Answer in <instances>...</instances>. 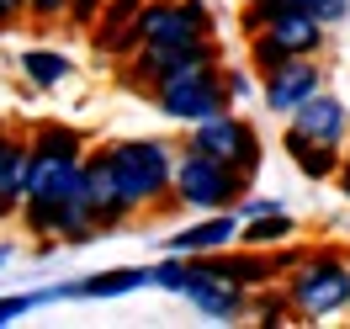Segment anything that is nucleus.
I'll use <instances>...</instances> for the list:
<instances>
[{
  "label": "nucleus",
  "instance_id": "1",
  "mask_svg": "<svg viewBox=\"0 0 350 329\" xmlns=\"http://www.w3.org/2000/svg\"><path fill=\"white\" fill-rule=\"evenodd\" d=\"M85 186V154H59V149H32L27 165V197H22V223L32 234H53L64 202Z\"/></svg>",
  "mask_w": 350,
  "mask_h": 329
},
{
  "label": "nucleus",
  "instance_id": "2",
  "mask_svg": "<svg viewBox=\"0 0 350 329\" xmlns=\"http://www.w3.org/2000/svg\"><path fill=\"white\" fill-rule=\"evenodd\" d=\"M107 159H111V170H117V181H122V192L133 197V207L144 213V207H159V202L170 197L180 149L165 144V138H111Z\"/></svg>",
  "mask_w": 350,
  "mask_h": 329
},
{
  "label": "nucleus",
  "instance_id": "3",
  "mask_svg": "<svg viewBox=\"0 0 350 329\" xmlns=\"http://www.w3.org/2000/svg\"><path fill=\"white\" fill-rule=\"evenodd\" d=\"M149 101H154L159 117H170V122H180V128L228 111V85H223L218 53H213V59H197V64H186V69H175L170 80H159V85L149 90Z\"/></svg>",
  "mask_w": 350,
  "mask_h": 329
},
{
  "label": "nucleus",
  "instance_id": "4",
  "mask_svg": "<svg viewBox=\"0 0 350 329\" xmlns=\"http://www.w3.org/2000/svg\"><path fill=\"white\" fill-rule=\"evenodd\" d=\"M244 192H250V176H244V170H234V165H223V159H213V154L180 144L170 202L191 207V213H223V207H239Z\"/></svg>",
  "mask_w": 350,
  "mask_h": 329
},
{
  "label": "nucleus",
  "instance_id": "5",
  "mask_svg": "<svg viewBox=\"0 0 350 329\" xmlns=\"http://www.w3.org/2000/svg\"><path fill=\"white\" fill-rule=\"evenodd\" d=\"M286 292L303 319H334L350 308V255L313 250L286 271Z\"/></svg>",
  "mask_w": 350,
  "mask_h": 329
},
{
  "label": "nucleus",
  "instance_id": "6",
  "mask_svg": "<svg viewBox=\"0 0 350 329\" xmlns=\"http://www.w3.org/2000/svg\"><path fill=\"white\" fill-rule=\"evenodd\" d=\"M186 149L213 154L223 165L244 170L250 181L260 176V133H255V122H250L244 111H234V107L218 111V117H207V122H191V128H186Z\"/></svg>",
  "mask_w": 350,
  "mask_h": 329
},
{
  "label": "nucleus",
  "instance_id": "7",
  "mask_svg": "<svg viewBox=\"0 0 350 329\" xmlns=\"http://www.w3.org/2000/svg\"><path fill=\"white\" fill-rule=\"evenodd\" d=\"M186 303L197 308L207 324H234V319L250 313V287L228 282V276H218V271H207V265L191 255V287H186Z\"/></svg>",
  "mask_w": 350,
  "mask_h": 329
},
{
  "label": "nucleus",
  "instance_id": "8",
  "mask_svg": "<svg viewBox=\"0 0 350 329\" xmlns=\"http://www.w3.org/2000/svg\"><path fill=\"white\" fill-rule=\"evenodd\" d=\"M313 90H324V64H313L303 53H292L282 69L260 75V107L276 111V117H292Z\"/></svg>",
  "mask_w": 350,
  "mask_h": 329
},
{
  "label": "nucleus",
  "instance_id": "9",
  "mask_svg": "<svg viewBox=\"0 0 350 329\" xmlns=\"http://www.w3.org/2000/svg\"><path fill=\"white\" fill-rule=\"evenodd\" d=\"M244 234L239 207H223V213H202L197 223L165 234V255H218V250H234Z\"/></svg>",
  "mask_w": 350,
  "mask_h": 329
},
{
  "label": "nucleus",
  "instance_id": "10",
  "mask_svg": "<svg viewBox=\"0 0 350 329\" xmlns=\"http://www.w3.org/2000/svg\"><path fill=\"white\" fill-rule=\"evenodd\" d=\"M85 197H90V213H96V223H101V228H122V223L138 213V207H133V197L122 192L117 170H111L107 144L85 154Z\"/></svg>",
  "mask_w": 350,
  "mask_h": 329
},
{
  "label": "nucleus",
  "instance_id": "11",
  "mask_svg": "<svg viewBox=\"0 0 350 329\" xmlns=\"http://www.w3.org/2000/svg\"><path fill=\"white\" fill-rule=\"evenodd\" d=\"M154 271L144 265H111V271H96V276H80V282H59L48 287V303H107V298H128L138 287H149Z\"/></svg>",
  "mask_w": 350,
  "mask_h": 329
},
{
  "label": "nucleus",
  "instance_id": "12",
  "mask_svg": "<svg viewBox=\"0 0 350 329\" xmlns=\"http://www.w3.org/2000/svg\"><path fill=\"white\" fill-rule=\"evenodd\" d=\"M286 122L303 128L308 138H319V144H334V149L350 144V107H345V96H334V90H313Z\"/></svg>",
  "mask_w": 350,
  "mask_h": 329
},
{
  "label": "nucleus",
  "instance_id": "13",
  "mask_svg": "<svg viewBox=\"0 0 350 329\" xmlns=\"http://www.w3.org/2000/svg\"><path fill=\"white\" fill-rule=\"evenodd\" d=\"M138 11H144V0H107L101 5V16L90 27V43L101 59H128L144 48L138 43Z\"/></svg>",
  "mask_w": 350,
  "mask_h": 329
},
{
  "label": "nucleus",
  "instance_id": "14",
  "mask_svg": "<svg viewBox=\"0 0 350 329\" xmlns=\"http://www.w3.org/2000/svg\"><path fill=\"white\" fill-rule=\"evenodd\" d=\"M282 149H286V159L297 165V176H303V181H334V176H340V165H345V149L319 144V138H308V133L292 128V122H286V133H282Z\"/></svg>",
  "mask_w": 350,
  "mask_h": 329
},
{
  "label": "nucleus",
  "instance_id": "15",
  "mask_svg": "<svg viewBox=\"0 0 350 329\" xmlns=\"http://www.w3.org/2000/svg\"><path fill=\"white\" fill-rule=\"evenodd\" d=\"M27 165H32V138L5 133V138H0V223L11 218V213H22V197H27Z\"/></svg>",
  "mask_w": 350,
  "mask_h": 329
},
{
  "label": "nucleus",
  "instance_id": "16",
  "mask_svg": "<svg viewBox=\"0 0 350 329\" xmlns=\"http://www.w3.org/2000/svg\"><path fill=\"white\" fill-rule=\"evenodd\" d=\"M276 43L286 48V53H303V59H319L324 53V43H329V27L313 16V11H297V5H286L276 22L265 27Z\"/></svg>",
  "mask_w": 350,
  "mask_h": 329
},
{
  "label": "nucleus",
  "instance_id": "17",
  "mask_svg": "<svg viewBox=\"0 0 350 329\" xmlns=\"http://www.w3.org/2000/svg\"><path fill=\"white\" fill-rule=\"evenodd\" d=\"M16 64H22V80L32 90H59L64 80H75V59L64 48H27Z\"/></svg>",
  "mask_w": 350,
  "mask_h": 329
},
{
  "label": "nucleus",
  "instance_id": "18",
  "mask_svg": "<svg viewBox=\"0 0 350 329\" xmlns=\"http://www.w3.org/2000/svg\"><path fill=\"white\" fill-rule=\"evenodd\" d=\"M292 234H297V218H292V213H265V218H244L239 244H250V250H276V244H292Z\"/></svg>",
  "mask_w": 350,
  "mask_h": 329
},
{
  "label": "nucleus",
  "instance_id": "19",
  "mask_svg": "<svg viewBox=\"0 0 350 329\" xmlns=\"http://www.w3.org/2000/svg\"><path fill=\"white\" fill-rule=\"evenodd\" d=\"M223 85H228V107L234 111L260 101V75H255V64H223Z\"/></svg>",
  "mask_w": 350,
  "mask_h": 329
},
{
  "label": "nucleus",
  "instance_id": "20",
  "mask_svg": "<svg viewBox=\"0 0 350 329\" xmlns=\"http://www.w3.org/2000/svg\"><path fill=\"white\" fill-rule=\"evenodd\" d=\"M149 271H154L149 287L170 292V298H186V287H191V255H165V261L149 265Z\"/></svg>",
  "mask_w": 350,
  "mask_h": 329
},
{
  "label": "nucleus",
  "instance_id": "21",
  "mask_svg": "<svg viewBox=\"0 0 350 329\" xmlns=\"http://www.w3.org/2000/svg\"><path fill=\"white\" fill-rule=\"evenodd\" d=\"M286 59H292V53H286L271 32H255V38H250V64H255V75H271V69H282Z\"/></svg>",
  "mask_w": 350,
  "mask_h": 329
},
{
  "label": "nucleus",
  "instance_id": "22",
  "mask_svg": "<svg viewBox=\"0 0 350 329\" xmlns=\"http://www.w3.org/2000/svg\"><path fill=\"white\" fill-rule=\"evenodd\" d=\"M38 308H48V287H38V292H11V298H0V329L16 324V319H27V313H38Z\"/></svg>",
  "mask_w": 350,
  "mask_h": 329
},
{
  "label": "nucleus",
  "instance_id": "23",
  "mask_svg": "<svg viewBox=\"0 0 350 329\" xmlns=\"http://www.w3.org/2000/svg\"><path fill=\"white\" fill-rule=\"evenodd\" d=\"M286 313H292V292H271V298H250V319H260V324H286Z\"/></svg>",
  "mask_w": 350,
  "mask_h": 329
},
{
  "label": "nucleus",
  "instance_id": "24",
  "mask_svg": "<svg viewBox=\"0 0 350 329\" xmlns=\"http://www.w3.org/2000/svg\"><path fill=\"white\" fill-rule=\"evenodd\" d=\"M286 5H297V11H313L324 27H340L350 22V0H286Z\"/></svg>",
  "mask_w": 350,
  "mask_h": 329
},
{
  "label": "nucleus",
  "instance_id": "25",
  "mask_svg": "<svg viewBox=\"0 0 350 329\" xmlns=\"http://www.w3.org/2000/svg\"><path fill=\"white\" fill-rule=\"evenodd\" d=\"M101 5H107V0H69V16H64V27H75V32H80V27H96Z\"/></svg>",
  "mask_w": 350,
  "mask_h": 329
},
{
  "label": "nucleus",
  "instance_id": "26",
  "mask_svg": "<svg viewBox=\"0 0 350 329\" xmlns=\"http://www.w3.org/2000/svg\"><path fill=\"white\" fill-rule=\"evenodd\" d=\"M265 213H286V202L282 197H250V192L239 197V218H265Z\"/></svg>",
  "mask_w": 350,
  "mask_h": 329
},
{
  "label": "nucleus",
  "instance_id": "27",
  "mask_svg": "<svg viewBox=\"0 0 350 329\" xmlns=\"http://www.w3.org/2000/svg\"><path fill=\"white\" fill-rule=\"evenodd\" d=\"M27 16H32V22H64L69 0H27Z\"/></svg>",
  "mask_w": 350,
  "mask_h": 329
},
{
  "label": "nucleus",
  "instance_id": "28",
  "mask_svg": "<svg viewBox=\"0 0 350 329\" xmlns=\"http://www.w3.org/2000/svg\"><path fill=\"white\" fill-rule=\"evenodd\" d=\"M27 16V0H0V32H5V27H16Z\"/></svg>",
  "mask_w": 350,
  "mask_h": 329
},
{
  "label": "nucleus",
  "instance_id": "29",
  "mask_svg": "<svg viewBox=\"0 0 350 329\" xmlns=\"http://www.w3.org/2000/svg\"><path fill=\"white\" fill-rule=\"evenodd\" d=\"M334 181H340V197L350 202V144H345V165H340V176H334Z\"/></svg>",
  "mask_w": 350,
  "mask_h": 329
},
{
  "label": "nucleus",
  "instance_id": "30",
  "mask_svg": "<svg viewBox=\"0 0 350 329\" xmlns=\"http://www.w3.org/2000/svg\"><path fill=\"white\" fill-rule=\"evenodd\" d=\"M11 261H16V250H11V244H0V271H5Z\"/></svg>",
  "mask_w": 350,
  "mask_h": 329
},
{
  "label": "nucleus",
  "instance_id": "31",
  "mask_svg": "<svg viewBox=\"0 0 350 329\" xmlns=\"http://www.w3.org/2000/svg\"><path fill=\"white\" fill-rule=\"evenodd\" d=\"M239 5H244V0H239Z\"/></svg>",
  "mask_w": 350,
  "mask_h": 329
}]
</instances>
